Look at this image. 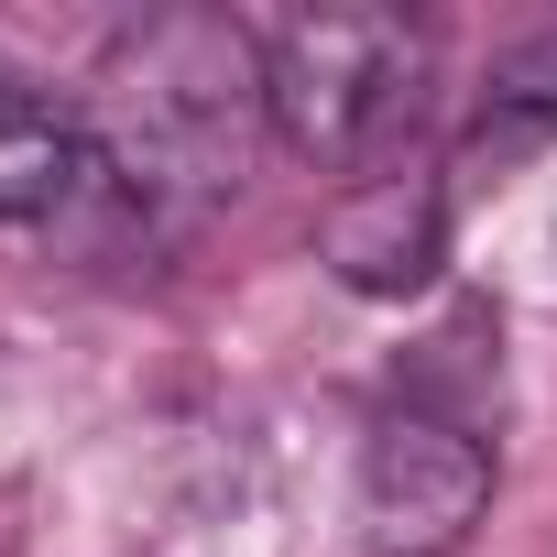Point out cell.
<instances>
[{"label": "cell", "instance_id": "2", "mask_svg": "<svg viewBox=\"0 0 557 557\" xmlns=\"http://www.w3.org/2000/svg\"><path fill=\"white\" fill-rule=\"evenodd\" d=\"M426 34L405 12H285L262 34V110L307 164H361L405 132Z\"/></svg>", "mask_w": 557, "mask_h": 557}, {"label": "cell", "instance_id": "1", "mask_svg": "<svg viewBox=\"0 0 557 557\" xmlns=\"http://www.w3.org/2000/svg\"><path fill=\"white\" fill-rule=\"evenodd\" d=\"M262 110V45L219 12H164L110 55L99 153L132 197H230L251 164Z\"/></svg>", "mask_w": 557, "mask_h": 557}, {"label": "cell", "instance_id": "6", "mask_svg": "<svg viewBox=\"0 0 557 557\" xmlns=\"http://www.w3.org/2000/svg\"><path fill=\"white\" fill-rule=\"evenodd\" d=\"M492 99L524 110V121H557V12L524 23L513 45H492Z\"/></svg>", "mask_w": 557, "mask_h": 557}, {"label": "cell", "instance_id": "3", "mask_svg": "<svg viewBox=\"0 0 557 557\" xmlns=\"http://www.w3.org/2000/svg\"><path fill=\"white\" fill-rule=\"evenodd\" d=\"M492 503V448L437 416V405H394L361 448V535L372 557H459L470 524Z\"/></svg>", "mask_w": 557, "mask_h": 557}, {"label": "cell", "instance_id": "4", "mask_svg": "<svg viewBox=\"0 0 557 557\" xmlns=\"http://www.w3.org/2000/svg\"><path fill=\"white\" fill-rule=\"evenodd\" d=\"M318 251H329V273L350 296H416V285H437V262H448V197H437V175H372V186H350L329 208Z\"/></svg>", "mask_w": 557, "mask_h": 557}, {"label": "cell", "instance_id": "5", "mask_svg": "<svg viewBox=\"0 0 557 557\" xmlns=\"http://www.w3.org/2000/svg\"><path fill=\"white\" fill-rule=\"evenodd\" d=\"M77 175H88L77 110L45 99V88H23V77H0V230L55 219V208L77 197Z\"/></svg>", "mask_w": 557, "mask_h": 557}]
</instances>
